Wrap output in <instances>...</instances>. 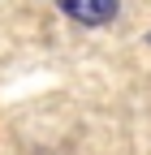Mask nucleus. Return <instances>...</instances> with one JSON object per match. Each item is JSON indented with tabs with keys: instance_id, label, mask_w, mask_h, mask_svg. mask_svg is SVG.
Returning <instances> with one entry per match:
<instances>
[{
	"instance_id": "1",
	"label": "nucleus",
	"mask_w": 151,
	"mask_h": 155,
	"mask_svg": "<svg viewBox=\"0 0 151 155\" xmlns=\"http://www.w3.org/2000/svg\"><path fill=\"white\" fill-rule=\"evenodd\" d=\"M56 5L82 26H108L117 17V0H56Z\"/></svg>"
}]
</instances>
